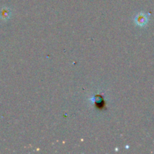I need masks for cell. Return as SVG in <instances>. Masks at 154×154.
I'll return each instance as SVG.
<instances>
[{
	"mask_svg": "<svg viewBox=\"0 0 154 154\" xmlns=\"http://www.w3.org/2000/svg\"><path fill=\"white\" fill-rule=\"evenodd\" d=\"M134 20L138 26H145L149 21V17L146 13L141 12L135 16Z\"/></svg>",
	"mask_w": 154,
	"mask_h": 154,
	"instance_id": "cell-1",
	"label": "cell"
},
{
	"mask_svg": "<svg viewBox=\"0 0 154 154\" xmlns=\"http://www.w3.org/2000/svg\"><path fill=\"white\" fill-rule=\"evenodd\" d=\"M11 16V11L8 8H4L2 9L0 11V18L2 20H6L8 19Z\"/></svg>",
	"mask_w": 154,
	"mask_h": 154,
	"instance_id": "cell-2",
	"label": "cell"
}]
</instances>
